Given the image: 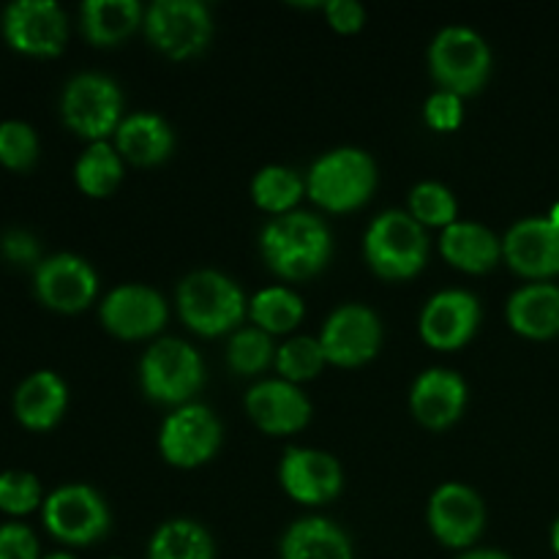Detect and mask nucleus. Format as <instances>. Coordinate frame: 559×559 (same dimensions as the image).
I'll list each match as a JSON object with an SVG mask.
<instances>
[{"label": "nucleus", "instance_id": "obj_1", "mask_svg": "<svg viewBox=\"0 0 559 559\" xmlns=\"http://www.w3.org/2000/svg\"><path fill=\"white\" fill-rule=\"evenodd\" d=\"M260 251L276 276L287 282H306L331 262L333 238L328 224L314 213L293 211L287 216L271 218L262 227Z\"/></svg>", "mask_w": 559, "mask_h": 559}, {"label": "nucleus", "instance_id": "obj_2", "mask_svg": "<svg viewBox=\"0 0 559 559\" xmlns=\"http://www.w3.org/2000/svg\"><path fill=\"white\" fill-rule=\"evenodd\" d=\"M377 189V164L360 147H336L311 164L306 194L328 213L358 211Z\"/></svg>", "mask_w": 559, "mask_h": 559}, {"label": "nucleus", "instance_id": "obj_3", "mask_svg": "<svg viewBox=\"0 0 559 559\" xmlns=\"http://www.w3.org/2000/svg\"><path fill=\"white\" fill-rule=\"evenodd\" d=\"M178 314L200 336H224L240 325L249 311L243 289L218 271L189 273L178 284Z\"/></svg>", "mask_w": 559, "mask_h": 559}, {"label": "nucleus", "instance_id": "obj_4", "mask_svg": "<svg viewBox=\"0 0 559 559\" xmlns=\"http://www.w3.org/2000/svg\"><path fill=\"white\" fill-rule=\"evenodd\" d=\"M364 254L377 276L404 282L424 271L429 260V235L407 211H385L366 229Z\"/></svg>", "mask_w": 559, "mask_h": 559}, {"label": "nucleus", "instance_id": "obj_5", "mask_svg": "<svg viewBox=\"0 0 559 559\" xmlns=\"http://www.w3.org/2000/svg\"><path fill=\"white\" fill-rule=\"evenodd\" d=\"M429 71L440 91L467 98L484 91L491 74V49L473 27H445L429 47Z\"/></svg>", "mask_w": 559, "mask_h": 559}, {"label": "nucleus", "instance_id": "obj_6", "mask_svg": "<svg viewBox=\"0 0 559 559\" xmlns=\"http://www.w3.org/2000/svg\"><path fill=\"white\" fill-rule=\"evenodd\" d=\"M140 382L151 402L183 407L205 382V364L191 344L162 338L142 355Z\"/></svg>", "mask_w": 559, "mask_h": 559}, {"label": "nucleus", "instance_id": "obj_7", "mask_svg": "<svg viewBox=\"0 0 559 559\" xmlns=\"http://www.w3.org/2000/svg\"><path fill=\"white\" fill-rule=\"evenodd\" d=\"M142 27L147 41L173 60L194 58L213 38V16L200 0H156L145 9Z\"/></svg>", "mask_w": 559, "mask_h": 559}, {"label": "nucleus", "instance_id": "obj_8", "mask_svg": "<svg viewBox=\"0 0 559 559\" xmlns=\"http://www.w3.org/2000/svg\"><path fill=\"white\" fill-rule=\"evenodd\" d=\"M60 112L66 126L82 140L107 142L123 123V96L109 76L80 74L66 85Z\"/></svg>", "mask_w": 559, "mask_h": 559}, {"label": "nucleus", "instance_id": "obj_9", "mask_svg": "<svg viewBox=\"0 0 559 559\" xmlns=\"http://www.w3.org/2000/svg\"><path fill=\"white\" fill-rule=\"evenodd\" d=\"M44 527L60 544L91 546L109 533V508L91 486H60L44 500Z\"/></svg>", "mask_w": 559, "mask_h": 559}, {"label": "nucleus", "instance_id": "obj_10", "mask_svg": "<svg viewBox=\"0 0 559 559\" xmlns=\"http://www.w3.org/2000/svg\"><path fill=\"white\" fill-rule=\"evenodd\" d=\"M325 360L338 369H360L382 347V322L369 306L344 304L325 320L320 331Z\"/></svg>", "mask_w": 559, "mask_h": 559}, {"label": "nucleus", "instance_id": "obj_11", "mask_svg": "<svg viewBox=\"0 0 559 559\" xmlns=\"http://www.w3.org/2000/svg\"><path fill=\"white\" fill-rule=\"evenodd\" d=\"M222 445V424L205 404H183L158 431V451L167 464L194 469L211 462Z\"/></svg>", "mask_w": 559, "mask_h": 559}, {"label": "nucleus", "instance_id": "obj_12", "mask_svg": "<svg viewBox=\"0 0 559 559\" xmlns=\"http://www.w3.org/2000/svg\"><path fill=\"white\" fill-rule=\"evenodd\" d=\"M3 36L16 52L55 58L66 47L69 22L52 0H16L3 11Z\"/></svg>", "mask_w": 559, "mask_h": 559}, {"label": "nucleus", "instance_id": "obj_13", "mask_svg": "<svg viewBox=\"0 0 559 559\" xmlns=\"http://www.w3.org/2000/svg\"><path fill=\"white\" fill-rule=\"evenodd\" d=\"M431 535L448 549H469L486 527L484 500L475 489L459 480H448L431 495L426 508Z\"/></svg>", "mask_w": 559, "mask_h": 559}, {"label": "nucleus", "instance_id": "obj_14", "mask_svg": "<svg viewBox=\"0 0 559 559\" xmlns=\"http://www.w3.org/2000/svg\"><path fill=\"white\" fill-rule=\"evenodd\" d=\"M278 484L300 506H325L344 489L342 464L317 448H287L278 464Z\"/></svg>", "mask_w": 559, "mask_h": 559}, {"label": "nucleus", "instance_id": "obj_15", "mask_svg": "<svg viewBox=\"0 0 559 559\" xmlns=\"http://www.w3.org/2000/svg\"><path fill=\"white\" fill-rule=\"evenodd\" d=\"M102 325L112 336L140 342L162 333L167 325V300L145 284H120L102 300Z\"/></svg>", "mask_w": 559, "mask_h": 559}, {"label": "nucleus", "instance_id": "obj_16", "mask_svg": "<svg viewBox=\"0 0 559 559\" xmlns=\"http://www.w3.org/2000/svg\"><path fill=\"white\" fill-rule=\"evenodd\" d=\"M36 295L60 314L85 311L98 295V276L91 262L76 254H55L36 265Z\"/></svg>", "mask_w": 559, "mask_h": 559}, {"label": "nucleus", "instance_id": "obj_17", "mask_svg": "<svg viewBox=\"0 0 559 559\" xmlns=\"http://www.w3.org/2000/svg\"><path fill=\"white\" fill-rule=\"evenodd\" d=\"M480 325V304L467 289H442L420 314V338L431 349L453 353L473 342Z\"/></svg>", "mask_w": 559, "mask_h": 559}, {"label": "nucleus", "instance_id": "obj_18", "mask_svg": "<svg viewBox=\"0 0 559 559\" xmlns=\"http://www.w3.org/2000/svg\"><path fill=\"white\" fill-rule=\"evenodd\" d=\"M502 260L513 273L533 282L559 273V227L549 222V216L524 218L513 224L502 238Z\"/></svg>", "mask_w": 559, "mask_h": 559}, {"label": "nucleus", "instance_id": "obj_19", "mask_svg": "<svg viewBox=\"0 0 559 559\" xmlns=\"http://www.w3.org/2000/svg\"><path fill=\"white\" fill-rule=\"evenodd\" d=\"M251 424L271 437L298 435L311 420V402L298 385L284 380H265L246 396Z\"/></svg>", "mask_w": 559, "mask_h": 559}, {"label": "nucleus", "instance_id": "obj_20", "mask_svg": "<svg viewBox=\"0 0 559 559\" xmlns=\"http://www.w3.org/2000/svg\"><path fill=\"white\" fill-rule=\"evenodd\" d=\"M467 407V382L451 369H426L409 391L415 420L431 431L451 429Z\"/></svg>", "mask_w": 559, "mask_h": 559}, {"label": "nucleus", "instance_id": "obj_21", "mask_svg": "<svg viewBox=\"0 0 559 559\" xmlns=\"http://www.w3.org/2000/svg\"><path fill=\"white\" fill-rule=\"evenodd\" d=\"M173 126L156 112H134L115 131V151L136 167H156L173 156Z\"/></svg>", "mask_w": 559, "mask_h": 559}, {"label": "nucleus", "instance_id": "obj_22", "mask_svg": "<svg viewBox=\"0 0 559 559\" xmlns=\"http://www.w3.org/2000/svg\"><path fill=\"white\" fill-rule=\"evenodd\" d=\"M508 325L513 333L533 342L559 336V287L557 284H527L508 300Z\"/></svg>", "mask_w": 559, "mask_h": 559}, {"label": "nucleus", "instance_id": "obj_23", "mask_svg": "<svg viewBox=\"0 0 559 559\" xmlns=\"http://www.w3.org/2000/svg\"><path fill=\"white\" fill-rule=\"evenodd\" d=\"M69 407V388L55 371H36L14 393V415L25 429L49 431Z\"/></svg>", "mask_w": 559, "mask_h": 559}, {"label": "nucleus", "instance_id": "obj_24", "mask_svg": "<svg viewBox=\"0 0 559 559\" xmlns=\"http://www.w3.org/2000/svg\"><path fill=\"white\" fill-rule=\"evenodd\" d=\"M440 254L456 271L489 273L502 260V240L484 224L456 222L442 229Z\"/></svg>", "mask_w": 559, "mask_h": 559}, {"label": "nucleus", "instance_id": "obj_25", "mask_svg": "<svg viewBox=\"0 0 559 559\" xmlns=\"http://www.w3.org/2000/svg\"><path fill=\"white\" fill-rule=\"evenodd\" d=\"M282 559H355L353 540L336 522L322 516L298 519L278 544Z\"/></svg>", "mask_w": 559, "mask_h": 559}, {"label": "nucleus", "instance_id": "obj_26", "mask_svg": "<svg viewBox=\"0 0 559 559\" xmlns=\"http://www.w3.org/2000/svg\"><path fill=\"white\" fill-rule=\"evenodd\" d=\"M82 33L93 47H118L145 22L136 0H87L80 9Z\"/></svg>", "mask_w": 559, "mask_h": 559}, {"label": "nucleus", "instance_id": "obj_27", "mask_svg": "<svg viewBox=\"0 0 559 559\" xmlns=\"http://www.w3.org/2000/svg\"><path fill=\"white\" fill-rule=\"evenodd\" d=\"M147 559H216V544L202 524L173 519L153 533Z\"/></svg>", "mask_w": 559, "mask_h": 559}, {"label": "nucleus", "instance_id": "obj_28", "mask_svg": "<svg viewBox=\"0 0 559 559\" xmlns=\"http://www.w3.org/2000/svg\"><path fill=\"white\" fill-rule=\"evenodd\" d=\"M74 180L82 194L104 200L115 194L123 180V156L109 142H91V147L76 158Z\"/></svg>", "mask_w": 559, "mask_h": 559}, {"label": "nucleus", "instance_id": "obj_29", "mask_svg": "<svg viewBox=\"0 0 559 559\" xmlns=\"http://www.w3.org/2000/svg\"><path fill=\"white\" fill-rule=\"evenodd\" d=\"M306 180L300 178L295 169L278 167H262L251 180V200L260 211L271 213V216H287L293 207L304 200Z\"/></svg>", "mask_w": 559, "mask_h": 559}, {"label": "nucleus", "instance_id": "obj_30", "mask_svg": "<svg viewBox=\"0 0 559 559\" xmlns=\"http://www.w3.org/2000/svg\"><path fill=\"white\" fill-rule=\"evenodd\" d=\"M306 314L304 298L289 287H267L249 300V317L267 336L293 333Z\"/></svg>", "mask_w": 559, "mask_h": 559}, {"label": "nucleus", "instance_id": "obj_31", "mask_svg": "<svg viewBox=\"0 0 559 559\" xmlns=\"http://www.w3.org/2000/svg\"><path fill=\"white\" fill-rule=\"evenodd\" d=\"M409 216L420 224V227H440L448 229L451 224L459 222V202L448 186L426 180L409 191Z\"/></svg>", "mask_w": 559, "mask_h": 559}, {"label": "nucleus", "instance_id": "obj_32", "mask_svg": "<svg viewBox=\"0 0 559 559\" xmlns=\"http://www.w3.org/2000/svg\"><path fill=\"white\" fill-rule=\"evenodd\" d=\"M325 364L328 360H325V353H322L320 338L295 336L276 349L278 374H282L284 382H293V385L320 377V371L325 369Z\"/></svg>", "mask_w": 559, "mask_h": 559}, {"label": "nucleus", "instance_id": "obj_33", "mask_svg": "<svg viewBox=\"0 0 559 559\" xmlns=\"http://www.w3.org/2000/svg\"><path fill=\"white\" fill-rule=\"evenodd\" d=\"M227 364L235 374L254 377L271 364H276V347H273L271 336L265 331L243 328V331H235L233 338H229Z\"/></svg>", "mask_w": 559, "mask_h": 559}, {"label": "nucleus", "instance_id": "obj_34", "mask_svg": "<svg viewBox=\"0 0 559 559\" xmlns=\"http://www.w3.org/2000/svg\"><path fill=\"white\" fill-rule=\"evenodd\" d=\"M38 158V136L22 120L0 123V164L16 173H25Z\"/></svg>", "mask_w": 559, "mask_h": 559}, {"label": "nucleus", "instance_id": "obj_35", "mask_svg": "<svg viewBox=\"0 0 559 559\" xmlns=\"http://www.w3.org/2000/svg\"><path fill=\"white\" fill-rule=\"evenodd\" d=\"M41 502V484L36 475L31 473H11L0 475V511L11 513V516H25V513L36 511Z\"/></svg>", "mask_w": 559, "mask_h": 559}, {"label": "nucleus", "instance_id": "obj_36", "mask_svg": "<svg viewBox=\"0 0 559 559\" xmlns=\"http://www.w3.org/2000/svg\"><path fill=\"white\" fill-rule=\"evenodd\" d=\"M424 120L437 134H451L464 120V98L448 91L431 93L424 104Z\"/></svg>", "mask_w": 559, "mask_h": 559}, {"label": "nucleus", "instance_id": "obj_37", "mask_svg": "<svg viewBox=\"0 0 559 559\" xmlns=\"http://www.w3.org/2000/svg\"><path fill=\"white\" fill-rule=\"evenodd\" d=\"M0 559H38V540L25 524L0 527Z\"/></svg>", "mask_w": 559, "mask_h": 559}, {"label": "nucleus", "instance_id": "obj_38", "mask_svg": "<svg viewBox=\"0 0 559 559\" xmlns=\"http://www.w3.org/2000/svg\"><path fill=\"white\" fill-rule=\"evenodd\" d=\"M322 11L328 16V25L344 36H353L366 25V9L355 0H331V3H322Z\"/></svg>", "mask_w": 559, "mask_h": 559}, {"label": "nucleus", "instance_id": "obj_39", "mask_svg": "<svg viewBox=\"0 0 559 559\" xmlns=\"http://www.w3.org/2000/svg\"><path fill=\"white\" fill-rule=\"evenodd\" d=\"M0 251L9 262L14 265H33V262H41V249H38V240L31 233H22V229H11L0 240Z\"/></svg>", "mask_w": 559, "mask_h": 559}, {"label": "nucleus", "instance_id": "obj_40", "mask_svg": "<svg viewBox=\"0 0 559 559\" xmlns=\"http://www.w3.org/2000/svg\"><path fill=\"white\" fill-rule=\"evenodd\" d=\"M459 559H511V557L502 555V551H495V549H473V551H464Z\"/></svg>", "mask_w": 559, "mask_h": 559}, {"label": "nucleus", "instance_id": "obj_41", "mask_svg": "<svg viewBox=\"0 0 559 559\" xmlns=\"http://www.w3.org/2000/svg\"><path fill=\"white\" fill-rule=\"evenodd\" d=\"M551 549H555V555L559 557V516L557 522L551 524Z\"/></svg>", "mask_w": 559, "mask_h": 559}, {"label": "nucleus", "instance_id": "obj_42", "mask_svg": "<svg viewBox=\"0 0 559 559\" xmlns=\"http://www.w3.org/2000/svg\"><path fill=\"white\" fill-rule=\"evenodd\" d=\"M44 559H76V557L66 555V551H55V555H49V557H44Z\"/></svg>", "mask_w": 559, "mask_h": 559}, {"label": "nucleus", "instance_id": "obj_43", "mask_svg": "<svg viewBox=\"0 0 559 559\" xmlns=\"http://www.w3.org/2000/svg\"><path fill=\"white\" fill-rule=\"evenodd\" d=\"M549 222H555L557 227H559V205L551 207V213H549Z\"/></svg>", "mask_w": 559, "mask_h": 559}]
</instances>
